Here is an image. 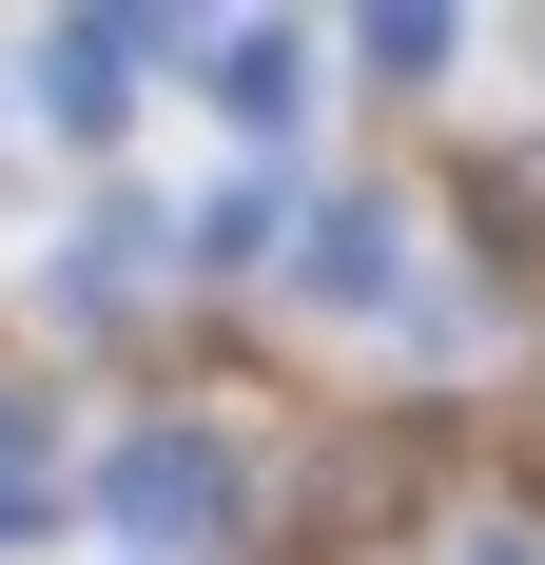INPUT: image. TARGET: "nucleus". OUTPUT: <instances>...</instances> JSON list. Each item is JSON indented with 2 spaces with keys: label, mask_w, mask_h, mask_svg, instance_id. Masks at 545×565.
<instances>
[{
  "label": "nucleus",
  "mask_w": 545,
  "mask_h": 565,
  "mask_svg": "<svg viewBox=\"0 0 545 565\" xmlns=\"http://www.w3.org/2000/svg\"><path fill=\"white\" fill-rule=\"evenodd\" d=\"M468 565H526V546H506V526H488V546H468Z\"/></svg>",
  "instance_id": "obj_5"
},
{
  "label": "nucleus",
  "mask_w": 545,
  "mask_h": 565,
  "mask_svg": "<svg viewBox=\"0 0 545 565\" xmlns=\"http://www.w3.org/2000/svg\"><path fill=\"white\" fill-rule=\"evenodd\" d=\"M215 117L292 137V117H312V40H292V20H234V40H215Z\"/></svg>",
  "instance_id": "obj_3"
},
{
  "label": "nucleus",
  "mask_w": 545,
  "mask_h": 565,
  "mask_svg": "<svg viewBox=\"0 0 545 565\" xmlns=\"http://www.w3.org/2000/svg\"><path fill=\"white\" fill-rule=\"evenodd\" d=\"M117 58H137L117 20H58V40H40V98H58V117H117V98H137Z\"/></svg>",
  "instance_id": "obj_4"
},
{
  "label": "nucleus",
  "mask_w": 545,
  "mask_h": 565,
  "mask_svg": "<svg viewBox=\"0 0 545 565\" xmlns=\"http://www.w3.org/2000/svg\"><path fill=\"white\" fill-rule=\"evenodd\" d=\"M215 488H234V468L195 449V429H157V449H117V526H137V546H195V526H215Z\"/></svg>",
  "instance_id": "obj_1"
},
{
  "label": "nucleus",
  "mask_w": 545,
  "mask_h": 565,
  "mask_svg": "<svg viewBox=\"0 0 545 565\" xmlns=\"http://www.w3.org/2000/svg\"><path fill=\"white\" fill-rule=\"evenodd\" d=\"M389 274H409V215H371V195H351V215H312V254H292V292H312V312H371Z\"/></svg>",
  "instance_id": "obj_2"
}]
</instances>
